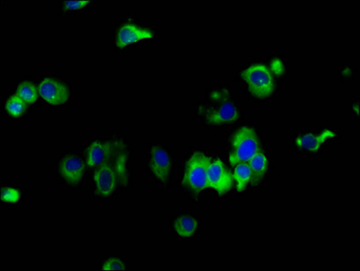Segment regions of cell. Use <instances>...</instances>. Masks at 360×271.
<instances>
[{
    "mask_svg": "<svg viewBox=\"0 0 360 271\" xmlns=\"http://www.w3.org/2000/svg\"><path fill=\"white\" fill-rule=\"evenodd\" d=\"M128 269V265L121 257H108L102 264L103 270H127Z\"/></svg>",
    "mask_w": 360,
    "mask_h": 271,
    "instance_id": "18",
    "label": "cell"
},
{
    "mask_svg": "<svg viewBox=\"0 0 360 271\" xmlns=\"http://www.w3.org/2000/svg\"><path fill=\"white\" fill-rule=\"evenodd\" d=\"M128 152L123 147L106 163L94 170V185L96 194L101 197H110L120 187L127 184Z\"/></svg>",
    "mask_w": 360,
    "mask_h": 271,
    "instance_id": "1",
    "label": "cell"
},
{
    "mask_svg": "<svg viewBox=\"0 0 360 271\" xmlns=\"http://www.w3.org/2000/svg\"><path fill=\"white\" fill-rule=\"evenodd\" d=\"M172 225L174 232L179 237L188 239L193 237L198 232L200 223L191 214H181L174 219Z\"/></svg>",
    "mask_w": 360,
    "mask_h": 271,
    "instance_id": "13",
    "label": "cell"
},
{
    "mask_svg": "<svg viewBox=\"0 0 360 271\" xmlns=\"http://www.w3.org/2000/svg\"><path fill=\"white\" fill-rule=\"evenodd\" d=\"M233 181V176L220 160L210 163L207 170V187L223 194L232 187Z\"/></svg>",
    "mask_w": 360,
    "mask_h": 271,
    "instance_id": "12",
    "label": "cell"
},
{
    "mask_svg": "<svg viewBox=\"0 0 360 271\" xmlns=\"http://www.w3.org/2000/svg\"><path fill=\"white\" fill-rule=\"evenodd\" d=\"M243 80L252 95L257 98L270 96L274 90V81L266 66L255 64L242 72Z\"/></svg>",
    "mask_w": 360,
    "mask_h": 271,
    "instance_id": "4",
    "label": "cell"
},
{
    "mask_svg": "<svg viewBox=\"0 0 360 271\" xmlns=\"http://www.w3.org/2000/svg\"><path fill=\"white\" fill-rule=\"evenodd\" d=\"M39 93L46 102L53 106L63 105L70 98L68 85L55 78L47 77L40 81Z\"/></svg>",
    "mask_w": 360,
    "mask_h": 271,
    "instance_id": "10",
    "label": "cell"
},
{
    "mask_svg": "<svg viewBox=\"0 0 360 271\" xmlns=\"http://www.w3.org/2000/svg\"><path fill=\"white\" fill-rule=\"evenodd\" d=\"M249 166L252 171V179L259 180L263 178L267 169V159L263 153L255 154L254 157L249 160Z\"/></svg>",
    "mask_w": 360,
    "mask_h": 271,
    "instance_id": "15",
    "label": "cell"
},
{
    "mask_svg": "<svg viewBox=\"0 0 360 271\" xmlns=\"http://www.w3.org/2000/svg\"><path fill=\"white\" fill-rule=\"evenodd\" d=\"M91 3H93L91 0H66L64 2V8L65 11H75V9L83 8Z\"/></svg>",
    "mask_w": 360,
    "mask_h": 271,
    "instance_id": "20",
    "label": "cell"
},
{
    "mask_svg": "<svg viewBox=\"0 0 360 271\" xmlns=\"http://www.w3.org/2000/svg\"><path fill=\"white\" fill-rule=\"evenodd\" d=\"M258 153L257 134L251 128H241L232 138L229 161L232 166L249 162Z\"/></svg>",
    "mask_w": 360,
    "mask_h": 271,
    "instance_id": "3",
    "label": "cell"
},
{
    "mask_svg": "<svg viewBox=\"0 0 360 271\" xmlns=\"http://www.w3.org/2000/svg\"><path fill=\"white\" fill-rule=\"evenodd\" d=\"M125 147L121 141L94 140L84 151L85 164L88 168L96 170L108 161L119 150Z\"/></svg>",
    "mask_w": 360,
    "mask_h": 271,
    "instance_id": "7",
    "label": "cell"
},
{
    "mask_svg": "<svg viewBox=\"0 0 360 271\" xmlns=\"http://www.w3.org/2000/svg\"><path fill=\"white\" fill-rule=\"evenodd\" d=\"M147 166L153 178L161 184H167L172 178L173 159L165 147H151L148 151Z\"/></svg>",
    "mask_w": 360,
    "mask_h": 271,
    "instance_id": "6",
    "label": "cell"
},
{
    "mask_svg": "<svg viewBox=\"0 0 360 271\" xmlns=\"http://www.w3.org/2000/svg\"><path fill=\"white\" fill-rule=\"evenodd\" d=\"M6 109H7L9 114L18 117L23 114L25 110H26V103L20 97H11L6 104Z\"/></svg>",
    "mask_w": 360,
    "mask_h": 271,
    "instance_id": "17",
    "label": "cell"
},
{
    "mask_svg": "<svg viewBox=\"0 0 360 271\" xmlns=\"http://www.w3.org/2000/svg\"><path fill=\"white\" fill-rule=\"evenodd\" d=\"M233 178L236 183L238 191H244L252 179V171L248 164L241 163L236 165Z\"/></svg>",
    "mask_w": 360,
    "mask_h": 271,
    "instance_id": "14",
    "label": "cell"
},
{
    "mask_svg": "<svg viewBox=\"0 0 360 271\" xmlns=\"http://www.w3.org/2000/svg\"><path fill=\"white\" fill-rule=\"evenodd\" d=\"M210 163V159L205 154L194 153L187 162L183 185L197 193L203 191L207 187V170Z\"/></svg>",
    "mask_w": 360,
    "mask_h": 271,
    "instance_id": "5",
    "label": "cell"
},
{
    "mask_svg": "<svg viewBox=\"0 0 360 271\" xmlns=\"http://www.w3.org/2000/svg\"><path fill=\"white\" fill-rule=\"evenodd\" d=\"M18 95L26 103H34L37 100V90L34 84L25 81L18 89Z\"/></svg>",
    "mask_w": 360,
    "mask_h": 271,
    "instance_id": "16",
    "label": "cell"
},
{
    "mask_svg": "<svg viewBox=\"0 0 360 271\" xmlns=\"http://www.w3.org/2000/svg\"><path fill=\"white\" fill-rule=\"evenodd\" d=\"M85 162L75 154H66L58 162V174L69 187H78L85 175Z\"/></svg>",
    "mask_w": 360,
    "mask_h": 271,
    "instance_id": "8",
    "label": "cell"
},
{
    "mask_svg": "<svg viewBox=\"0 0 360 271\" xmlns=\"http://www.w3.org/2000/svg\"><path fill=\"white\" fill-rule=\"evenodd\" d=\"M153 37V32L150 28L134 22H126L117 30L115 43L117 46L122 48L138 41L151 39Z\"/></svg>",
    "mask_w": 360,
    "mask_h": 271,
    "instance_id": "11",
    "label": "cell"
},
{
    "mask_svg": "<svg viewBox=\"0 0 360 271\" xmlns=\"http://www.w3.org/2000/svg\"><path fill=\"white\" fill-rule=\"evenodd\" d=\"M21 199V193L18 188L12 187H2L1 200L4 203L15 204Z\"/></svg>",
    "mask_w": 360,
    "mask_h": 271,
    "instance_id": "19",
    "label": "cell"
},
{
    "mask_svg": "<svg viewBox=\"0 0 360 271\" xmlns=\"http://www.w3.org/2000/svg\"><path fill=\"white\" fill-rule=\"evenodd\" d=\"M336 137V132L326 128L319 132H308L299 135L295 138V144L297 149L303 152L317 153L323 150V147Z\"/></svg>",
    "mask_w": 360,
    "mask_h": 271,
    "instance_id": "9",
    "label": "cell"
},
{
    "mask_svg": "<svg viewBox=\"0 0 360 271\" xmlns=\"http://www.w3.org/2000/svg\"><path fill=\"white\" fill-rule=\"evenodd\" d=\"M200 114L211 125H225L233 123L239 118L236 104L224 91H214L207 103L200 107Z\"/></svg>",
    "mask_w": 360,
    "mask_h": 271,
    "instance_id": "2",
    "label": "cell"
}]
</instances>
